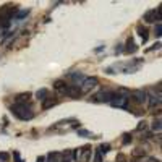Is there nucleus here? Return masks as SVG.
Returning a JSON list of instances; mask_svg holds the SVG:
<instances>
[{"label":"nucleus","mask_w":162,"mask_h":162,"mask_svg":"<svg viewBox=\"0 0 162 162\" xmlns=\"http://www.w3.org/2000/svg\"><path fill=\"white\" fill-rule=\"evenodd\" d=\"M81 152H83V154H81V156H78V159H76V160H78V162H89L91 154H92V152H91V148L84 146V148L81 149Z\"/></svg>","instance_id":"1a4fd4ad"},{"label":"nucleus","mask_w":162,"mask_h":162,"mask_svg":"<svg viewBox=\"0 0 162 162\" xmlns=\"http://www.w3.org/2000/svg\"><path fill=\"white\" fill-rule=\"evenodd\" d=\"M159 10L160 8H156V10H149L146 15H144V18H143V20H144L146 23H154V21H157L159 23Z\"/></svg>","instance_id":"0eeeda50"},{"label":"nucleus","mask_w":162,"mask_h":162,"mask_svg":"<svg viewBox=\"0 0 162 162\" xmlns=\"http://www.w3.org/2000/svg\"><path fill=\"white\" fill-rule=\"evenodd\" d=\"M138 34H139V37H141V41H143V42H146V41H148L149 34H148V29H146V28L138 26Z\"/></svg>","instance_id":"ddd939ff"},{"label":"nucleus","mask_w":162,"mask_h":162,"mask_svg":"<svg viewBox=\"0 0 162 162\" xmlns=\"http://www.w3.org/2000/svg\"><path fill=\"white\" fill-rule=\"evenodd\" d=\"M160 49V42H156L154 47H151V49H148V52H152V50H159Z\"/></svg>","instance_id":"bb28decb"},{"label":"nucleus","mask_w":162,"mask_h":162,"mask_svg":"<svg viewBox=\"0 0 162 162\" xmlns=\"http://www.w3.org/2000/svg\"><path fill=\"white\" fill-rule=\"evenodd\" d=\"M18 12V8L13 5H5L3 8H2V12H0V20H2V26L3 28H8L10 26V20L15 16V13Z\"/></svg>","instance_id":"f03ea898"},{"label":"nucleus","mask_w":162,"mask_h":162,"mask_svg":"<svg viewBox=\"0 0 162 162\" xmlns=\"http://www.w3.org/2000/svg\"><path fill=\"white\" fill-rule=\"evenodd\" d=\"M117 162H125V156H123V154H118V156H117Z\"/></svg>","instance_id":"c756f323"},{"label":"nucleus","mask_w":162,"mask_h":162,"mask_svg":"<svg viewBox=\"0 0 162 162\" xmlns=\"http://www.w3.org/2000/svg\"><path fill=\"white\" fill-rule=\"evenodd\" d=\"M47 94H49V91H47L45 88H42V89H39V91L36 92V96H37V99L45 101V99H47Z\"/></svg>","instance_id":"dca6fc26"},{"label":"nucleus","mask_w":162,"mask_h":162,"mask_svg":"<svg viewBox=\"0 0 162 162\" xmlns=\"http://www.w3.org/2000/svg\"><path fill=\"white\" fill-rule=\"evenodd\" d=\"M57 104V99H52V97H47L45 101H44V104H42V109L45 110V109H49V107H54Z\"/></svg>","instance_id":"2eb2a0df"},{"label":"nucleus","mask_w":162,"mask_h":162,"mask_svg":"<svg viewBox=\"0 0 162 162\" xmlns=\"http://www.w3.org/2000/svg\"><path fill=\"white\" fill-rule=\"evenodd\" d=\"M131 97H133V101L138 102V104H144V102L148 101V94H146L144 91L138 89V91H135V92L131 94Z\"/></svg>","instance_id":"6e6552de"},{"label":"nucleus","mask_w":162,"mask_h":162,"mask_svg":"<svg viewBox=\"0 0 162 162\" xmlns=\"http://www.w3.org/2000/svg\"><path fill=\"white\" fill-rule=\"evenodd\" d=\"M12 113L16 117V118H20V120H31L34 117V112L31 109L29 104H26V102H16L13 104V106L10 107Z\"/></svg>","instance_id":"f257e3e1"},{"label":"nucleus","mask_w":162,"mask_h":162,"mask_svg":"<svg viewBox=\"0 0 162 162\" xmlns=\"http://www.w3.org/2000/svg\"><path fill=\"white\" fill-rule=\"evenodd\" d=\"M28 13H29V10H18L15 15V20H23L24 16H28Z\"/></svg>","instance_id":"f3484780"},{"label":"nucleus","mask_w":162,"mask_h":162,"mask_svg":"<svg viewBox=\"0 0 162 162\" xmlns=\"http://www.w3.org/2000/svg\"><path fill=\"white\" fill-rule=\"evenodd\" d=\"M94 162H102V154L97 151L96 154H94Z\"/></svg>","instance_id":"393cba45"},{"label":"nucleus","mask_w":162,"mask_h":162,"mask_svg":"<svg viewBox=\"0 0 162 162\" xmlns=\"http://www.w3.org/2000/svg\"><path fill=\"white\" fill-rule=\"evenodd\" d=\"M144 128H146V123H144V122H141L139 125H138V128H136V130L139 131V130H144Z\"/></svg>","instance_id":"c85d7f7f"},{"label":"nucleus","mask_w":162,"mask_h":162,"mask_svg":"<svg viewBox=\"0 0 162 162\" xmlns=\"http://www.w3.org/2000/svg\"><path fill=\"white\" fill-rule=\"evenodd\" d=\"M130 141H131V135H128V133H127V135H123V139H122L123 144H128Z\"/></svg>","instance_id":"b1692460"},{"label":"nucleus","mask_w":162,"mask_h":162,"mask_svg":"<svg viewBox=\"0 0 162 162\" xmlns=\"http://www.w3.org/2000/svg\"><path fill=\"white\" fill-rule=\"evenodd\" d=\"M37 162H45V157L41 156V157H37Z\"/></svg>","instance_id":"7c9ffc66"},{"label":"nucleus","mask_w":162,"mask_h":162,"mask_svg":"<svg viewBox=\"0 0 162 162\" xmlns=\"http://www.w3.org/2000/svg\"><path fill=\"white\" fill-rule=\"evenodd\" d=\"M148 99H149V109H154L156 106L160 104V96H159V94H157V96H152V94H151V96H148Z\"/></svg>","instance_id":"f8f14e48"},{"label":"nucleus","mask_w":162,"mask_h":162,"mask_svg":"<svg viewBox=\"0 0 162 162\" xmlns=\"http://www.w3.org/2000/svg\"><path fill=\"white\" fill-rule=\"evenodd\" d=\"M29 97H31V94H29V92H26V94H20V96H16V102H26Z\"/></svg>","instance_id":"a211bd4d"},{"label":"nucleus","mask_w":162,"mask_h":162,"mask_svg":"<svg viewBox=\"0 0 162 162\" xmlns=\"http://www.w3.org/2000/svg\"><path fill=\"white\" fill-rule=\"evenodd\" d=\"M144 154H146L144 149H141V148H138V149L133 151V156H135V157H141V156H144Z\"/></svg>","instance_id":"412c9836"},{"label":"nucleus","mask_w":162,"mask_h":162,"mask_svg":"<svg viewBox=\"0 0 162 162\" xmlns=\"http://www.w3.org/2000/svg\"><path fill=\"white\" fill-rule=\"evenodd\" d=\"M101 50H104V45H101V47H97V49H94V52H101Z\"/></svg>","instance_id":"2f4dec72"},{"label":"nucleus","mask_w":162,"mask_h":162,"mask_svg":"<svg viewBox=\"0 0 162 162\" xmlns=\"http://www.w3.org/2000/svg\"><path fill=\"white\" fill-rule=\"evenodd\" d=\"M62 94H65V96H70V97H73V99H78V97L81 96V89H80V86H75V84H66V88H65V91H63Z\"/></svg>","instance_id":"423d86ee"},{"label":"nucleus","mask_w":162,"mask_h":162,"mask_svg":"<svg viewBox=\"0 0 162 162\" xmlns=\"http://www.w3.org/2000/svg\"><path fill=\"white\" fill-rule=\"evenodd\" d=\"M160 34H162V26H160V23H157V24H156V36L159 37Z\"/></svg>","instance_id":"a878e982"},{"label":"nucleus","mask_w":162,"mask_h":162,"mask_svg":"<svg viewBox=\"0 0 162 162\" xmlns=\"http://www.w3.org/2000/svg\"><path fill=\"white\" fill-rule=\"evenodd\" d=\"M8 157H10V154H8V152H0V160H2V162H7Z\"/></svg>","instance_id":"5701e85b"},{"label":"nucleus","mask_w":162,"mask_h":162,"mask_svg":"<svg viewBox=\"0 0 162 162\" xmlns=\"http://www.w3.org/2000/svg\"><path fill=\"white\" fill-rule=\"evenodd\" d=\"M78 135H81V136H86V138H91L92 135L88 131V130H78Z\"/></svg>","instance_id":"4be33fe9"},{"label":"nucleus","mask_w":162,"mask_h":162,"mask_svg":"<svg viewBox=\"0 0 162 162\" xmlns=\"http://www.w3.org/2000/svg\"><path fill=\"white\" fill-rule=\"evenodd\" d=\"M68 76L75 81V86H80V84L84 81V78H86V76H84L83 73H80V71H73V73H70Z\"/></svg>","instance_id":"9d476101"},{"label":"nucleus","mask_w":162,"mask_h":162,"mask_svg":"<svg viewBox=\"0 0 162 162\" xmlns=\"http://www.w3.org/2000/svg\"><path fill=\"white\" fill-rule=\"evenodd\" d=\"M112 97H113V92H112V91H109V89H106V91L97 92L96 96L92 97V101H94V102H110V101H112Z\"/></svg>","instance_id":"39448f33"},{"label":"nucleus","mask_w":162,"mask_h":162,"mask_svg":"<svg viewBox=\"0 0 162 162\" xmlns=\"http://www.w3.org/2000/svg\"><path fill=\"white\" fill-rule=\"evenodd\" d=\"M152 130H154V131H160V118H156L154 122H152Z\"/></svg>","instance_id":"aec40b11"},{"label":"nucleus","mask_w":162,"mask_h":162,"mask_svg":"<svg viewBox=\"0 0 162 162\" xmlns=\"http://www.w3.org/2000/svg\"><path fill=\"white\" fill-rule=\"evenodd\" d=\"M13 157H15V160H16V162H23V160H21V157H20V154H18V152H13Z\"/></svg>","instance_id":"cd10ccee"},{"label":"nucleus","mask_w":162,"mask_h":162,"mask_svg":"<svg viewBox=\"0 0 162 162\" xmlns=\"http://www.w3.org/2000/svg\"><path fill=\"white\" fill-rule=\"evenodd\" d=\"M138 50V47L135 44V41H133V37H128L127 39V47H125V52L127 54H135Z\"/></svg>","instance_id":"9b49d317"},{"label":"nucleus","mask_w":162,"mask_h":162,"mask_svg":"<svg viewBox=\"0 0 162 162\" xmlns=\"http://www.w3.org/2000/svg\"><path fill=\"white\" fill-rule=\"evenodd\" d=\"M54 88L59 91V92H63L65 91V88H66V83L65 81H62V80H57L55 81V84H54Z\"/></svg>","instance_id":"4468645a"},{"label":"nucleus","mask_w":162,"mask_h":162,"mask_svg":"<svg viewBox=\"0 0 162 162\" xmlns=\"http://www.w3.org/2000/svg\"><path fill=\"white\" fill-rule=\"evenodd\" d=\"M99 84V81H97V78H94V76H91V78H84V81L80 84V89H81V94H88L92 88H96Z\"/></svg>","instance_id":"20e7f679"},{"label":"nucleus","mask_w":162,"mask_h":162,"mask_svg":"<svg viewBox=\"0 0 162 162\" xmlns=\"http://www.w3.org/2000/svg\"><path fill=\"white\" fill-rule=\"evenodd\" d=\"M109 151H110V144H107V143H106V144L102 143V144L99 146V152H101V154H107Z\"/></svg>","instance_id":"6ab92c4d"},{"label":"nucleus","mask_w":162,"mask_h":162,"mask_svg":"<svg viewBox=\"0 0 162 162\" xmlns=\"http://www.w3.org/2000/svg\"><path fill=\"white\" fill-rule=\"evenodd\" d=\"M128 99H130V96H127L123 92H113V97L109 104L117 109H128Z\"/></svg>","instance_id":"7ed1b4c3"}]
</instances>
